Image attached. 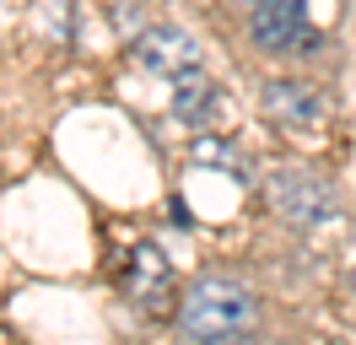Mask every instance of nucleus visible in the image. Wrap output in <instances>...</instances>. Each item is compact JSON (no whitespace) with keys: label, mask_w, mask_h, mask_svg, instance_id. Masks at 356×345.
<instances>
[{"label":"nucleus","mask_w":356,"mask_h":345,"mask_svg":"<svg viewBox=\"0 0 356 345\" xmlns=\"http://www.w3.org/2000/svg\"><path fill=\"white\" fill-rule=\"evenodd\" d=\"M178 329L189 340H248L259 329V302L243 280L200 275L178 302Z\"/></svg>","instance_id":"nucleus-1"},{"label":"nucleus","mask_w":356,"mask_h":345,"mask_svg":"<svg viewBox=\"0 0 356 345\" xmlns=\"http://www.w3.org/2000/svg\"><path fill=\"white\" fill-rule=\"evenodd\" d=\"M265 200L275 205L281 221H291V227H318V221H330V216H334V189L313 168L270 172V178H265Z\"/></svg>","instance_id":"nucleus-2"},{"label":"nucleus","mask_w":356,"mask_h":345,"mask_svg":"<svg viewBox=\"0 0 356 345\" xmlns=\"http://www.w3.org/2000/svg\"><path fill=\"white\" fill-rule=\"evenodd\" d=\"M248 33H254V43H259V49H270V54H291V49L313 43L308 0H254Z\"/></svg>","instance_id":"nucleus-3"},{"label":"nucleus","mask_w":356,"mask_h":345,"mask_svg":"<svg viewBox=\"0 0 356 345\" xmlns=\"http://www.w3.org/2000/svg\"><path fill=\"white\" fill-rule=\"evenodd\" d=\"M265 113L275 125H286V129H318L330 108H324V92H318V86L281 76V81L265 86Z\"/></svg>","instance_id":"nucleus-4"},{"label":"nucleus","mask_w":356,"mask_h":345,"mask_svg":"<svg viewBox=\"0 0 356 345\" xmlns=\"http://www.w3.org/2000/svg\"><path fill=\"white\" fill-rule=\"evenodd\" d=\"M135 60L156 70V76H178V70H195L200 65V43L189 38L184 27H146L135 38Z\"/></svg>","instance_id":"nucleus-5"},{"label":"nucleus","mask_w":356,"mask_h":345,"mask_svg":"<svg viewBox=\"0 0 356 345\" xmlns=\"http://www.w3.org/2000/svg\"><path fill=\"white\" fill-rule=\"evenodd\" d=\"M222 92H216V81L205 76L200 65L195 70H178L173 76V113L184 119V125L195 129H216V119H222Z\"/></svg>","instance_id":"nucleus-6"},{"label":"nucleus","mask_w":356,"mask_h":345,"mask_svg":"<svg viewBox=\"0 0 356 345\" xmlns=\"http://www.w3.org/2000/svg\"><path fill=\"white\" fill-rule=\"evenodd\" d=\"M351 291H356V264H351Z\"/></svg>","instance_id":"nucleus-7"},{"label":"nucleus","mask_w":356,"mask_h":345,"mask_svg":"<svg viewBox=\"0 0 356 345\" xmlns=\"http://www.w3.org/2000/svg\"><path fill=\"white\" fill-rule=\"evenodd\" d=\"M248 6H254V0H248Z\"/></svg>","instance_id":"nucleus-8"}]
</instances>
